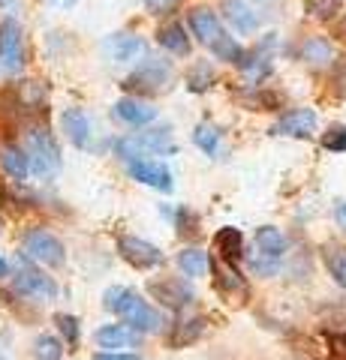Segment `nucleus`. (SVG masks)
<instances>
[{
	"label": "nucleus",
	"instance_id": "nucleus-29",
	"mask_svg": "<svg viewBox=\"0 0 346 360\" xmlns=\"http://www.w3.org/2000/svg\"><path fill=\"white\" fill-rule=\"evenodd\" d=\"M322 144H326V150L343 153L346 150V127H331L326 132V139H322Z\"/></svg>",
	"mask_w": 346,
	"mask_h": 360
},
{
	"label": "nucleus",
	"instance_id": "nucleus-31",
	"mask_svg": "<svg viewBox=\"0 0 346 360\" xmlns=\"http://www.w3.org/2000/svg\"><path fill=\"white\" fill-rule=\"evenodd\" d=\"M190 328L184 330V328H178V333L172 336V342L175 345H181V342H190V340H196L199 333H202V328H205V319H193V321H187Z\"/></svg>",
	"mask_w": 346,
	"mask_h": 360
},
{
	"label": "nucleus",
	"instance_id": "nucleus-7",
	"mask_svg": "<svg viewBox=\"0 0 346 360\" xmlns=\"http://www.w3.org/2000/svg\"><path fill=\"white\" fill-rule=\"evenodd\" d=\"M0 63L6 72H21L25 66V33L16 18H6L0 25Z\"/></svg>",
	"mask_w": 346,
	"mask_h": 360
},
{
	"label": "nucleus",
	"instance_id": "nucleus-11",
	"mask_svg": "<svg viewBox=\"0 0 346 360\" xmlns=\"http://www.w3.org/2000/svg\"><path fill=\"white\" fill-rule=\"evenodd\" d=\"M148 291L154 295V300H160L163 307H169V309H184L187 303L193 300V288H190L184 279H175V276L151 279Z\"/></svg>",
	"mask_w": 346,
	"mask_h": 360
},
{
	"label": "nucleus",
	"instance_id": "nucleus-26",
	"mask_svg": "<svg viewBox=\"0 0 346 360\" xmlns=\"http://www.w3.org/2000/svg\"><path fill=\"white\" fill-rule=\"evenodd\" d=\"M33 357L37 360H61L63 357V342L51 333H42V336H37V342H33Z\"/></svg>",
	"mask_w": 346,
	"mask_h": 360
},
{
	"label": "nucleus",
	"instance_id": "nucleus-35",
	"mask_svg": "<svg viewBox=\"0 0 346 360\" xmlns=\"http://www.w3.org/2000/svg\"><path fill=\"white\" fill-rule=\"evenodd\" d=\"M9 274V262H6V258H0V279H4Z\"/></svg>",
	"mask_w": 346,
	"mask_h": 360
},
{
	"label": "nucleus",
	"instance_id": "nucleus-14",
	"mask_svg": "<svg viewBox=\"0 0 346 360\" xmlns=\"http://www.w3.org/2000/svg\"><path fill=\"white\" fill-rule=\"evenodd\" d=\"M94 340L106 352H121V348H139L142 333L136 328H130V324H106V328H99L94 333Z\"/></svg>",
	"mask_w": 346,
	"mask_h": 360
},
{
	"label": "nucleus",
	"instance_id": "nucleus-19",
	"mask_svg": "<svg viewBox=\"0 0 346 360\" xmlns=\"http://www.w3.org/2000/svg\"><path fill=\"white\" fill-rule=\"evenodd\" d=\"M322 262H326L334 283L340 288H346V246L343 243H326L322 246Z\"/></svg>",
	"mask_w": 346,
	"mask_h": 360
},
{
	"label": "nucleus",
	"instance_id": "nucleus-34",
	"mask_svg": "<svg viewBox=\"0 0 346 360\" xmlns=\"http://www.w3.org/2000/svg\"><path fill=\"white\" fill-rule=\"evenodd\" d=\"M334 210H338V222H340V229L346 231V201H338V207H334Z\"/></svg>",
	"mask_w": 346,
	"mask_h": 360
},
{
	"label": "nucleus",
	"instance_id": "nucleus-3",
	"mask_svg": "<svg viewBox=\"0 0 346 360\" xmlns=\"http://www.w3.org/2000/svg\"><path fill=\"white\" fill-rule=\"evenodd\" d=\"M25 156H27L30 172L39 174V177H51L61 168V150H58V144H54L51 132L46 127H37V129L27 132V150H25Z\"/></svg>",
	"mask_w": 346,
	"mask_h": 360
},
{
	"label": "nucleus",
	"instance_id": "nucleus-10",
	"mask_svg": "<svg viewBox=\"0 0 346 360\" xmlns=\"http://www.w3.org/2000/svg\"><path fill=\"white\" fill-rule=\"evenodd\" d=\"M271 132L286 135V139H310V135L316 132V111L314 108H289L271 127Z\"/></svg>",
	"mask_w": 346,
	"mask_h": 360
},
{
	"label": "nucleus",
	"instance_id": "nucleus-28",
	"mask_svg": "<svg viewBox=\"0 0 346 360\" xmlns=\"http://www.w3.org/2000/svg\"><path fill=\"white\" fill-rule=\"evenodd\" d=\"M208 82H214V72H211V66L208 63H196V70L190 72V78H187V84H190V90H205V87H211Z\"/></svg>",
	"mask_w": 346,
	"mask_h": 360
},
{
	"label": "nucleus",
	"instance_id": "nucleus-21",
	"mask_svg": "<svg viewBox=\"0 0 346 360\" xmlns=\"http://www.w3.org/2000/svg\"><path fill=\"white\" fill-rule=\"evenodd\" d=\"M301 58L314 66H328L334 58V49L326 37H310V39H304V45H301Z\"/></svg>",
	"mask_w": 346,
	"mask_h": 360
},
{
	"label": "nucleus",
	"instance_id": "nucleus-20",
	"mask_svg": "<svg viewBox=\"0 0 346 360\" xmlns=\"http://www.w3.org/2000/svg\"><path fill=\"white\" fill-rule=\"evenodd\" d=\"M157 42L163 49H169L172 54H190V37H187L184 25H178V21L157 30Z\"/></svg>",
	"mask_w": 346,
	"mask_h": 360
},
{
	"label": "nucleus",
	"instance_id": "nucleus-2",
	"mask_svg": "<svg viewBox=\"0 0 346 360\" xmlns=\"http://www.w3.org/2000/svg\"><path fill=\"white\" fill-rule=\"evenodd\" d=\"M190 27H193V33L199 37V42H205L211 54H214L217 60H226V63H238L247 58V51L241 49V45L229 37L226 30H223V21L220 15L214 13V9L208 6H196L193 13H190Z\"/></svg>",
	"mask_w": 346,
	"mask_h": 360
},
{
	"label": "nucleus",
	"instance_id": "nucleus-12",
	"mask_svg": "<svg viewBox=\"0 0 346 360\" xmlns=\"http://www.w3.org/2000/svg\"><path fill=\"white\" fill-rule=\"evenodd\" d=\"M103 51L115 63H136L144 54V39L136 37V33H111L103 42Z\"/></svg>",
	"mask_w": 346,
	"mask_h": 360
},
{
	"label": "nucleus",
	"instance_id": "nucleus-15",
	"mask_svg": "<svg viewBox=\"0 0 346 360\" xmlns=\"http://www.w3.org/2000/svg\"><path fill=\"white\" fill-rule=\"evenodd\" d=\"M61 129L63 135L70 139L75 148H91V139H94V127H91V117L85 115L82 108H66L61 115Z\"/></svg>",
	"mask_w": 346,
	"mask_h": 360
},
{
	"label": "nucleus",
	"instance_id": "nucleus-32",
	"mask_svg": "<svg viewBox=\"0 0 346 360\" xmlns=\"http://www.w3.org/2000/svg\"><path fill=\"white\" fill-rule=\"evenodd\" d=\"M144 4H148V9H151V13L163 15V13H169V9H175V4H178V0H144Z\"/></svg>",
	"mask_w": 346,
	"mask_h": 360
},
{
	"label": "nucleus",
	"instance_id": "nucleus-5",
	"mask_svg": "<svg viewBox=\"0 0 346 360\" xmlns=\"http://www.w3.org/2000/svg\"><path fill=\"white\" fill-rule=\"evenodd\" d=\"M256 258H253V270H259V274H274L277 262L286 255L289 250V240L280 229H274V225H262V229H256Z\"/></svg>",
	"mask_w": 346,
	"mask_h": 360
},
{
	"label": "nucleus",
	"instance_id": "nucleus-4",
	"mask_svg": "<svg viewBox=\"0 0 346 360\" xmlns=\"http://www.w3.org/2000/svg\"><path fill=\"white\" fill-rule=\"evenodd\" d=\"M172 78H175V70H172L169 60H163V58H144L136 66V72H132L127 82H124V87L136 90V94H160V90H169Z\"/></svg>",
	"mask_w": 346,
	"mask_h": 360
},
{
	"label": "nucleus",
	"instance_id": "nucleus-9",
	"mask_svg": "<svg viewBox=\"0 0 346 360\" xmlns=\"http://www.w3.org/2000/svg\"><path fill=\"white\" fill-rule=\"evenodd\" d=\"M118 252L127 264H132L136 270H148V267H157L163 262V252L160 246H154L151 240H142V238H121L118 240Z\"/></svg>",
	"mask_w": 346,
	"mask_h": 360
},
{
	"label": "nucleus",
	"instance_id": "nucleus-25",
	"mask_svg": "<svg viewBox=\"0 0 346 360\" xmlns=\"http://www.w3.org/2000/svg\"><path fill=\"white\" fill-rule=\"evenodd\" d=\"M193 141H196V148L202 153L214 156L220 150V129L214 127V123H199L196 132H193Z\"/></svg>",
	"mask_w": 346,
	"mask_h": 360
},
{
	"label": "nucleus",
	"instance_id": "nucleus-16",
	"mask_svg": "<svg viewBox=\"0 0 346 360\" xmlns=\"http://www.w3.org/2000/svg\"><path fill=\"white\" fill-rule=\"evenodd\" d=\"M226 18L238 33H256L262 25L259 9L247 4V0H226Z\"/></svg>",
	"mask_w": 346,
	"mask_h": 360
},
{
	"label": "nucleus",
	"instance_id": "nucleus-27",
	"mask_svg": "<svg viewBox=\"0 0 346 360\" xmlns=\"http://www.w3.org/2000/svg\"><path fill=\"white\" fill-rule=\"evenodd\" d=\"M54 324H58V330L63 333L66 345H75V342H79V321H75L73 315H66V312L54 315Z\"/></svg>",
	"mask_w": 346,
	"mask_h": 360
},
{
	"label": "nucleus",
	"instance_id": "nucleus-18",
	"mask_svg": "<svg viewBox=\"0 0 346 360\" xmlns=\"http://www.w3.org/2000/svg\"><path fill=\"white\" fill-rule=\"evenodd\" d=\"M178 267L184 270V276L199 279V276H205L208 270L214 267V262H211V255L202 252V250H181L178 252Z\"/></svg>",
	"mask_w": 346,
	"mask_h": 360
},
{
	"label": "nucleus",
	"instance_id": "nucleus-8",
	"mask_svg": "<svg viewBox=\"0 0 346 360\" xmlns=\"http://www.w3.org/2000/svg\"><path fill=\"white\" fill-rule=\"evenodd\" d=\"M16 291L25 297H33V300H54L58 297V285H54V279L46 276L42 270L30 267L27 258H21V267L16 274Z\"/></svg>",
	"mask_w": 346,
	"mask_h": 360
},
{
	"label": "nucleus",
	"instance_id": "nucleus-6",
	"mask_svg": "<svg viewBox=\"0 0 346 360\" xmlns=\"http://www.w3.org/2000/svg\"><path fill=\"white\" fill-rule=\"evenodd\" d=\"M25 258L39 262V264H49V267H61L66 262V250L51 231L33 229V231L25 234Z\"/></svg>",
	"mask_w": 346,
	"mask_h": 360
},
{
	"label": "nucleus",
	"instance_id": "nucleus-30",
	"mask_svg": "<svg viewBox=\"0 0 346 360\" xmlns=\"http://www.w3.org/2000/svg\"><path fill=\"white\" fill-rule=\"evenodd\" d=\"M307 9L316 18H328V15H334L340 9V0H307Z\"/></svg>",
	"mask_w": 346,
	"mask_h": 360
},
{
	"label": "nucleus",
	"instance_id": "nucleus-1",
	"mask_svg": "<svg viewBox=\"0 0 346 360\" xmlns=\"http://www.w3.org/2000/svg\"><path fill=\"white\" fill-rule=\"evenodd\" d=\"M103 307L109 312H115L124 319V324H130V328H136L139 333H157L163 328V315L151 307L148 300H142L132 288H109L103 295Z\"/></svg>",
	"mask_w": 346,
	"mask_h": 360
},
{
	"label": "nucleus",
	"instance_id": "nucleus-33",
	"mask_svg": "<svg viewBox=\"0 0 346 360\" xmlns=\"http://www.w3.org/2000/svg\"><path fill=\"white\" fill-rule=\"evenodd\" d=\"M94 360H139L136 354H124V352H99Z\"/></svg>",
	"mask_w": 346,
	"mask_h": 360
},
{
	"label": "nucleus",
	"instance_id": "nucleus-22",
	"mask_svg": "<svg viewBox=\"0 0 346 360\" xmlns=\"http://www.w3.org/2000/svg\"><path fill=\"white\" fill-rule=\"evenodd\" d=\"M241 243H244V238H241L238 229H220L214 234V250L226 258V262H235L241 255Z\"/></svg>",
	"mask_w": 346,
	"mask_h": 360
},
{
	"label": "nucleus",
	"instance_id": "nucleus-17",
	"mask_svg": "<svg viewBox=\"0 0 346 360\" xmlns=\"http://www.w3.org/2000/svg\"><path fill=\"white\" fill-rule=\"evenodd\" d=\"M115 115L118 120L130 123V127H144V123H151L157 117V108L148 105L144 99H136V96H124L115 103Z\"/></svg>",
	"mask_w": 346,
	"mask_h": 360
},
{
	"label": "nucleus",
	"instance_id": "nucleus-23",
	"mask_svg": "<svg viewBox=\"0 0 346 360\" xmlns=\"http://www.w3.org/2000/svg\"><path fill=\"white\" fill-rule=\"evenodd\" d=\"M136 141H139L142 153H172V150H175V141H172L169 129H154V132H142Z\"/></svg>",
	"mask_w": 346,
	"mask_h": 360
},
{
	"label": "nucleus",
	"instance_id": "nucleus-13",
	"mask_svg": "<svg viewBox=\"0 0 346 360\" xmlns=\"http://www.w3.org/2000/svg\"><path fill=\"white\" fill-rule=\"evenodd\" d=\"M130 174L132 180H139L144 186H154L160 193H172L175 184H172V172L166 168L163 162H154V160H136L130 162Z\"/></svg>",
	"mask_w": 346,
	"mask_h": 360
},
{
	"label": "nucleus",
	"instance_id": "nucleus-24",
	"mask_svg": "<svg viewBox=\"0 0 346 360\" xmlns=\"http://www.w3.org/2000/svg\"><path fill=\"white\" fill-rule=\"evenodd\" d=\"M0 165H4V172L16 180H25L30 174V165H27V156L21 148H6L0 153Z\"/></svg>",
	"mask_w": 346,
	"mask_h": 360
}]
</instances>
